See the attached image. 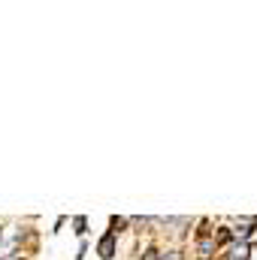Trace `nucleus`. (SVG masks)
Masks as SVG:
<instances>
[{"instance_id":"nucleus-3","label":"nucleus","mask_w":257,"mask_h":260,"mask_svg":"<svg viewBox=\"0 0 257 260\" xmlns=\"http://www.w3.org/2000/svg\"><path fill=\"white\" fill-rule=\"evenodd\" d=\"M248 254H251V245H248V242H242V245H236V248L227 254V260H248Z\"/></svg>"},{"instance_id":"nucleus-2","label":"nucleus","mask_w":257,"mask_h":260,"mask_svg":"<svg viewBox=\"0 0 257 260\" xmlns=\"http://www.w3.org/2000/svg\"><path fill=\"white\" fill-rule=\"evenodd\" d=\"M254 227H257V218H239V227L233 230V236H236V239H248Z\"/></svg>"},{"instance_id":"nucleus-8","label":"nucleus","mask_w":257,"mask_h":260,"mask_svg":"<svg viewBox=\"0 0 257 260\" xmlns=\"http://www.w3.org/2000/svg\"><path fill=\"white\" fill-rule=\"evenodd\" d=\"M0 260H18V257H0Z\"/></svg>"},{"instance_id":"nucleus-7","label":"nucleus","mask_w":257,"mask_h":260,"mask_svg":"<svg viewBox=\"0 0 257 260\" xmlns=\"http://www.w3.org/2000/svg\"><path fill=\"white\" fill-rule=\"evenodd\" d=\"M85 224H88V221H85V218H76V233H79V236H82V233H85Z\"/></svg>"},{"instance_id":"nucleus-4","label":"nucleus","mask_w":257,"mask_h":260,"mask_svg":"<svg viewBox=\"0 0 257 260\" xmlns=\"http://www.w3.org/2000/svg\"><path fill=\"white\" fill-rule=\"evenodd\" d=\"M197 251H200V257H209L215 251V239H200L197 242Z\"/></svg>"},{"instance_id":"nucleus-9","label":"nucleus","mask_w":257,"mask_h":260,"mask_svg":"<svg viewBox=\"0 0 257 260\" xmlns=\"http://www.w3.org/2000/svg\"><path fill=\"white\" fill-rule=\"evenodd\" d=\"M0 239H3V233H0Z\"/></svg>"},{"instance_id":"nucleus-1","label":"nucleus","mask_w":257,"mask_h":260,"mask_svg":"<svg viewBox=\"0 0 257 260\" xmlns=\"http://www.w3.org/2000/svg\"><path fill=\"white\" fill-rule=\"evenodd\" d=\"M97 254L103 260H112V254H115V233L109 230L103 239H100V245H97Z\"/></svg>"},{"instance_id":"nucleus-5","label":"nucleus","mask_w":257,"mask_h":260,"mask_svg":"<svg viewBox=\"0 0 257 260\" xmlns=\"http://www.w3.org/2000/svg\"><path fill=\"white\" fill-rule=\"evenodd\" d=\"M151 260H185L179 251H160V254H154Z\"/></svg>"},{"instance_id":"nucleus-6","label":"nucleus","mask_w":257,"mask_h":260,"mask_svg":"<svg viewBox=\"0 0 257 260\" xmlns=\"http://www.w3.org/2000/svg\"><path fill=\"white\" fill-rule=\"evenodd\" d=\"M230 236H233V233H230L227 227H221V233H218V242H230Z\"/></svg>"}]
</instances>
